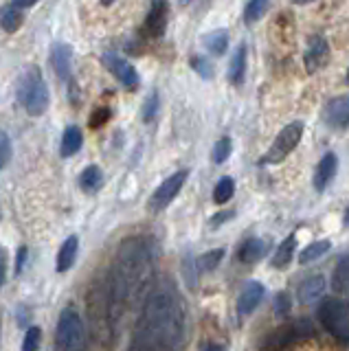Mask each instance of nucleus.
I'll use <instances>...</instances> for the list:
<instances>
[{
  "label": "nucleus",
  "mask_w": 349,
  "mask_h": 351,
  "mask_svg": "<svg viewBox=\"0 0 349 351\" xmlns=\"http://www.w3.org/2000/svg\"><path fill=\"white\" fill-rule=\"evenodd\" d=\"M222 259H224V250L222 248H213V250H206L204 255H200L193 263H195V268H198L200 272H211V270H215L217 266H220Z\"/></svg>",
  "instance_id": "26"
},
{
  "label": "nucleus",
  "mask_w": 349,
  "mask_h": 351,
  "mask_svg": "<svg viewBox=\"0 0 349 351\" xmlns=\"http://www.w3.org/2000/svg\"><path fill=\"white\" fill-rule=\"evenodd\" d=\"M167 16H169L167 3H163V0H158V3H152L149 14L145 18V33H147L149 38H160L163 33H165V29H167Z\"/></svg>",
  "instance_id": "14"
},
{
  "label": "nucleus",
  "mask_w": 349,
  "mask_h": 351,
  "mask_svg": "<svg viewBox=\"0 0 349 351\" xmlns=\"http://www.w3.org/2000/svg\"><path fill=\"white\" fill-rule=\"evenodd\" d=\"M347 82H349V73H347Z\"/></svg>",
  "instance_id": "42"
},
{
  "label": "nucleus",
  "mask_w": 349,
  "mask_h": 351,
  "mask_svg": "<svg viewBox=\"0 0 349 351\" xmlns=\"http://www.w3.org/2000/svg\"><path fill=\"white\" fill-rule=\"evenodd\" d=\"M88 314H91V325H93L95 338L101 340L104 345H110L117 323H119V316L112 305L106 277L101 281H95V285L88 292Z\"/></svg>",
  "instance_id": "3"
},
{
  "label": "nucleus",
  "mask_w": 349,
  "mask_h": 351,
  "mask_svg": "<svg viewBox=\"0 0 349 351\" xmlns=\"http://www.w3.org/2000/svg\"><path fill=\"white\" fill-rule=\"evenodd\" d=\"M191 69L198 73L202 80H213V64L202 58V55H195V58H191Z\"/></svg>",
  "instance_id": "32"
},
{
  "label": "nucleus",
  "mask_w": 349,
  "mask_h": 351,
  "mask_svg": "<svg viewBox=\"0 0 349 351\" xmlns=\"http://www.w3.org/2000/svg\"><path fill=\"white\" fill-rule=\"evenodd\" d=\"M12 160V138L7 132L0 128V169L7 167V162Z\"/></svg>",
  "instance_id": "33"
},
{
  "label": "nucleus",
  "mask_w": 349,
  "mask_h": 351,
  "mask_svg": "<svg viewBox=\"0 0 349 351\" xmlns=\"http://www.w3.org/2000/svg\"><path fill=\"white\" fill-rule=\"evenodd\" d=\"M290 307H292V303H290L288 292H279L275 296V314L277 316H286V314H290Z\"/></svg>",
  "instance_id": "36"
},
{
  "label": "nucleus",
  "mask_w": 349,
  "mask_h": 351,
  "mask_svg": "<svg viewBox=\"0 0 349 351\" xmlns=\"http://www.w3.org/2000/svg\"><path fill=\"white\" fill-rule=\"evenodd\" d=\"M56 345L60 351H82L86 347V329L77 310H62L56 327Z\"/></svg>",
  "instance_id": "5"
},
{
  "label": "nucleus",
  "mask_w": 349,
  "mask_h": 351,
  "mask_svg": "<svg viewBox=\"0 0 349 351\" xmlns=\"http://www.w3.org/2000/svg\"><path fill=\"white\" fill-rule=\"evenodd\" d=\"M187 340V307L178 288L163 281L141 305L130 351H180Z\"/></svg>",
  "instance_id": "1"
},
{
  "label": "nucleus",
  "mask_w": 349,
  "mask_h": 351,
  "mask_svg": "<svg viewBox=\"0 0 349 351\" xmlns=\"http://www.w3.org/2000/svg\"><path fill=\"white\" fill-rule=\"evenodd\" d=\"M332 283H334V290L338 294H345L349 290V257H343L336 263Z\"/></svg>",
  "instance_id": "27"
},
{
  "label": "nucleus",
  "mask_w": 349,
  "mask_h": 351,
  "mask_svg": "<svg viewBox=\"0 0 349 351\" xmlns=\"http://www.w3.org/2000/svg\"><path fill=\"white\" fill-rule=\"evenodd\" d=\"M294 248H297V233H290L286 239L281 241L275 250V257H272V268L283 270L290 266V261L294 257Z\"/></svg>",
  "instance_id": "21"
},
{
  "label": "nucleus",
  "mask_w": 349,
  "mask_h": 351,
  "mask_svg": "<svg viewBox=\"0 0 349 351\" xmlns=\"http://www.w3.org/2000/svg\"><path fill=\"white\" fill-rule=\"evenodd\" d=\"M27 255H29V248L27 246H20L18 248V255H16V274L23 272L25 263H27Z\"/></svg>",
  "instance_id": "38"
},
{
  "label": "nucleus",
  "mask_w": 349,
  "mask_h": 351,
  "mask_svg": "<svg viewBox=\"0 0 349 351\" xmlns=\"http://www.w3.org/2000/svg\"><path fill=\"white\" fill-rule=\"evenodd\" d=\"M303 130H305L303 121H292V123H288L277 134V138L272 141V145L266 152V156L261 158V165H277L283 158H288L294 152V147L299 145V141L303 136Z\"/></svg>",
  "instance_id": "7"
},
{
  "label": "nucleus",
  "mask_w": 349,
  "mask_h": 351,
  "mask_svg": "<svg viewBox=\"0 0 349 351\" xmlns=\"http://www.w3.org/2000/svg\"><path fill=\"white\" fill-rule=\"evenodd\" d=\"M330 239H316L312 244L305 246L301 252H299V263H312L316 259H321L327 250H330Z\"/></svg>",
  "instance_id": "25"
},
{
  "label": "nucleus",
  "mask_w": 349,
  "mask_h": 351,
  "mask_svg": "<svg viewBox=\"0 0 349 351\" xmlns=\"http://www.w3.org/2000/svg\"><path fill=\"white\" fill-rule=\"evenodd\" d=\"M264 296H266V288L261 285L259 281H248L244 285V290L239 292V299H237V314L239 316H248V314H253L259 303L264 301Z\"/></svg>",
  "instance_id": "12"
},
{
  "label": "nucleus",
  "mask_w": 349,
  "mask_h": 351,
  "mask_svg": "<svg viewBox=\"0 0 349 351\" xmlns=\"http://www.w3.org/2000/svg\"><path fill=\"white\" fill-rule=\"evenodd\" d=\"M18 101L29 117H42L49 108V88L38 66H29L18 80Z\"/></svg>",
  "instance_id": "4"
},
{
  "label": "nucleus",
  "mask_w": 349,
  "mask_h": 351,
  "mask_svg": "<svg viewBox=\"0 0 349 351\" xmlns=\"http://www.w3.org/2000/svg\"><path fill=\"white\" fill-rule=\"evenodd\" d=\"M156 112H158V93L154 90V93H149L147 95V99H145V106H143V119L145 121H152L156 117Z\"/></svg>",
  "instance_id": "34"
},
{
  "label": "nucleus",
  "mask_w": 349,
  "mask_h": 351,
  "mask_svg": "<svg viewBox=\"0 0 349 351\" xmlns=\"http://www.w3.org/2000/svg\"><path fill=\"white\" fill-rule=\"evenodd\" d=\"M268 250H270V244L266 239H246L242 246H239L237 250V259L242 261V263H255L259 259H264L268 255Z\"/></svg>",
  "instance_id": "17"
},
{
  "label": "nucleus",
  "mask_w": 349,
  "mask_h": 351,
  "mask_svg": "<svg viewBox=\"0 0 349 351\" xmlns=\"http://www.w3.org/2000/svg\"><path fill=\"white\" fill-rule=\"evenodd\" d=\"M323 121H325V125L332 130L349 128V95L334 97L332 101H327L323 110Z\"/></svg>",
  "instance_id": "10"
},
{
  "label": "nucleus",
  "mask_w": 349,
  "mask_h": 351,
  "mask_svg": "<svg viewBox=\"0 0 349 351\" xmlns=\"http://www.w3.org/2000/svg\"><path fill=\"white\" fill-rule=\"evenodd\" d=\"M200 351H226V349L222 345H217V343H206V345H202Z\"/></svg>",
  "instance_id": "40"
},
{
  "label": "nucleus",
  "mask_w": 349,
  "mask_h": 351,
  "mask_svg": "<svg viewBox=\"0 0 349 351\" xmlns=\"http://www.w3.org/2000/svg\"><path fill=\"white\" fill-rule=\"evenodd\" d=\"M338 171V156L334 152H327L325 156L319 160L316 165V171H314V189L316 191H325L327 184L334 180V176Z\"/></svg>",
  "instance_id": "15"
},
{
  "label": "nucleus",
  "mask_w": 349,
  "mask_h": 351,
  "mask_svg": "<svg viewBox=\"0 0 349 351\" xmlns=\"http://www.w3.org/2000/svg\"><path fill=\"white\" fill-rule=\"evenodd\" d=\"M7 268H9V255L5 246H0V290H3V285L7 281Z\"/></svg>",
  "instance_id": "37"
},
{
  "label": "nucleus",
  "mask_w": 349,
  "mask_h": 351,
  "mask_svg": "<svg viewBox=\"0 0 349 351\" xmlns=\"http://www.w3.org/2000/svg\"><path fill=\"white\" fill-rule=\"evenodd\" d=\"M51 66L60 80L69 82L73 75V47L67 42H56L51 47Z\"/></svg>",
  "instance_id": "11"
},
{
  "label": "nucleus",
  "mask_w": 349,
  "mask_h": 351,
  "mask_svg": "<svg viewBox=\"0 0 349 351\" xmlns=\"http://www.w3.org/2000/svg\"><path fill=\"white\" fill-rule=\"evenodd\" d=\"M25 22V14L18 11L12 3H5L0 7V27H3L7 33H16Z\"/></svg>",
  "instance_id": "22"
},
{
  "label": "nucleus",
  "mask_w": 349,
  "mask_h": 351,
  "mask_svg": "<svg viewBox=\"0 0 349 351\" xmlns=\"http://www.w3.org/2000/svg\"><path fill=\"white\" fill-rule=\"evenodd\" d=\"M231 152H233V141H231V136H222V138L213 145L211 158H213L215 165H222V162L228 160V156H231Z\"/></svg>",
  "instance_id": "30"
},
{
  "label": "nucleus",
  "mask_w": 349,
  "mask_h": 351,
  "mask_svg": "<svg viewBox=\"0 0 349 351\" xmlns=\"http://www.w3.org/2000/svg\"><path fill=\"white\" fill-rule=\"evenodd\" d=\"M80 186L86 193H97L104 186V171L97 165H88L80 176Z\"/></svg>",
  "instance_id": "23"
},
{
  "label": "nucleus",
  "mask_w": 349,
  "mask_h": 351,
  "mask_svg": "<svg viewBox=\"0 0 349 351\" xmlns=\"http://www.w3.org/2000/svg\"><path fill=\"white\" fill-rule=\"evenodd\" d=\"M187 176H189L187 169H178L176 173H171L169 178L163 180L156 186V191L152 193V197H149L152 211H163V208H167L173 200H176V195L180 193L184 182H187Z\"/></svg>",
  "instance_id": "8"
},
{
  "label": "nucleus",
  "mask_w": 349,
  "mask_h": 351,
  "mask_svg": "<svg viewBox=\"0 0 349 351\" xmlns=\"http://www.w3.org/2000/svg\"><path fill=\"white\" fill-rule=\"evenodd\" d=\"M77 252H80V239L77 235H69L64 239V244L60 246L58 252V263H56V270L58 272H67L73 268L75 259H77Z\"/></svg>",
  "instance_id": "18"
},
{
  "label": "nucleus",
  "mask_w": 349,
  "mask_h": 351,
  "mask_svg": "<svg viewBox=\"0 0 349 351\" xmlns=\"http://www.w3.org/2000/svg\"><path fill=\"white\" fill-rule=\"evenodd\" d=\"M233 193H235V180L228 178V176H224V178L217 180L215 189H213V202L215 204H226L233 197Z\"/></svg>",
  "instance_id": "28"
},
{
  "label": "nucleus",
  "mask_w": 349,
  "mask_h": 351,
  "mask_svg": "<svg viewBox=\"0 0 349 351\" xmlns=\"http://www.w3.org/2000/svg\"><path fill=\"white\" fill-rule=\"evenodd\" d=\"M319 321L336 340L349 345V303L343 299H327L319 307Z\"/></svg>",
  "instance_id": "6"
},
{
  "label": "nucleus",
  "mask_w": 349,
  "mask_h": 351,
  "mask_svg": "<svg viewBox=\"0 0 349 351\" xmlns=\"http://www.w3.org/2000/svg\"><path fill=\"white\" fill-rule=\"evenodd\" d=\"M156 272V246L154 239L136 235L125 239L117 250V257L108 272V290L121 318L132 307H141L154 283Z\"/></svg>",
  "instance_id": "2"
},
{
  "label": "nucleus",
  "mask_w": 349,
  "mask_h": 351,
  "mask_svg": "<svg viewBox=\"0 0 349 351\" xmlns=\"http://www.w3.org/2000/svg\"><path fill=\"white\" fill-rule=\"evenodd\" d=\"M233 215H235V211H222V213L213 215L209 224H211V228H217V226H220V224H224L226 219H231Z\"/></svg>",
  "instance_id": "39"
},
{
  "label": "nucleus",
  "mask_w": 349,
  "mask_h": 351,
  "mask_svg": "<svg viewBox=\"0 0 349 351\" xmlns=\"http://www.w3.org/2000/svg\"><path fill=\"white\" fill-rule=\"evenodd\" d=\"M40 343H42V329L38 325L27 327L23 338V351H40Z\"/></svg>",
  "instance_id": "31"
},
{
  "label": "nucleus",
  "mask_w": 349,
  "mask_h": 351,
  "mask_svg": "<svg viewBox=\"0 0 349 351\" xmlns=\"http://www.w3.org/2000/svg\"><path fill=\"white\" fill-rule=\"evenodd\" d=\"M110 117H112V110H110V108H106V106H101L99 110H95V112H93V117H91V128L95 130V128L106 125L108 121H110Z\"/></svg>",
  "instance_id": "35"
},
{
  "label": "nucleus",
  "mask_w": 349,
  "mask_h": 351,
  "mask_svg": "<svg viewBox=\"0 0 349 351\" xmlns=\"http://www.w3.org/2000/svg\"><path fill=\"white\" fill-rule=\"evenodd\" d=\"M82 143H84L82 130L77 125H69L67 130H64V134H62L60 154H62L64 158H71V156H75V154L82 149Z\"/></svg>",
  "instance_id": "20"
},
{
  "label": "nucleus",
  "mask_w": 349,
  "mask_h": 351,
  "mask_svg": "<svg viewBox=\"0 0 349 351\" xmlns=\"http://www.w3.org/2000/svg\"><path fill=\"white\" fill-rule=\"evenodd\" d=\"M327 58H330V47H327L325 38L323 36L310 38L308 49H305V55H303V62H305V69H308V73L319 71L321 66L327 62Z\"/></svg>",
  "instance_id": "13"
},
{
  "label": "nucleus",
  "mask_w": 349,
  "mask_h": 351,
  "mask_svg": "<svg viewBox=\"0 0 349 351\" xmlns=\"http://www.w3.org/2000/svg\"><path fill=\"white\" fill-rule=\"evenodd\" d=\"M246 51H248L246 44H239L231 58V64H228V80H231V84H235V86L242 84L246 77V58H248Z\"/></svg>",
  "instance_id": "19"
},
{
  "label": "nucleus",
  "mask_w": 349,
  "mask_h": 351,
  "mask_svg": "<svg viewBox=\"0 0 349 351\" xmlns=\"http://www.w3.org/2000/svg\"><path fill=\"white\" fill-rule=\"evenodd\" d=\"M202 44L206 47V51L213 55H224L228 49V31L226 29H215L211 33H206L202 38Z\"/></svg>",
  "instance_id": "24"
},
{
  "label": "nucleus",
  "mask_w": 349,
  "mask_h": 351,
  "mask_svg": "<svg viewBox=\"0 0 349 351\" xmlns=\"http://www.w3.org/2000/svg\"><path fill=\"white\" fill-rule=\"evenodd\" d=\"M343 224H345V226L349 228V206L345 208V215H343Z\"/></svg>",
  "instance_id": "41"
},
{
  "label": "nucleus",
  "mask_w": 349,
  "mask_h": 351,
  "mask_svg": "<svg viewBox=\"0 0 349 351\" xmlns=\"http://www.w3.org/2000/svg\"><path fill=\"white\" fill-rule=\"evenodd\" d=\"M104 64H106V69L110 71L119 82H121L128 90H134V88H139V73L136 69L130 62H125L121 55H117V53H106L104 55Z\"/></svg>",
  "instance_id": "9"
},
{
  "label": "nucleus",
  "mask_w": 349,
  "mask_h": 351,
  "mask_svg": "<svg viewBox=\"0 0 349 351\" xmlns=\"http://www.w3.org/2000/svg\"><path fill=\"white\" fill-rule=\"evenodd\" d=\"M268 9H270V3H266V0H250L244 7V22L246 25H255Z\"/></svg>",
  "instance_id": "29"
},
{
  "label": "nucleus",
  "mask_w": 349,
  "mask_h": 351,
  "mask_svg": "<svg viewBox=\"0 0 349 351\" xmlns=\"http://www.w3.org/2000/svg\"><path fill=\"white\" fill-rule=\"evenodd\" d=\"M323 292H325V277H323V274H312V277L303 279L301 285H299V290H297L299 303L301 305H310L316 299H321Z\"/></svg>",
  "instance_id": "16"
}]
</instances>
